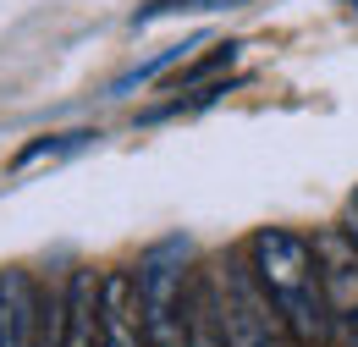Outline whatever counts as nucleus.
Segmentation results:
<instances>
[{"label":"nucleus","mask_w":358,"mask_h":347,"mask_svg":"<svg viewBox=\"0 0 358 347\" xmlns=\"http://www.w3.org/2000/svg\"><path fill=\"white\" fill-rule=\"evenodd\" d=\"M248 264L259 276V287L270 292V304L281 309L287 331L298 347H325L336 342V314L325 298V281H320V260H314V243L287 232V226H265L248 237Z\"/></svg>","instance_id":"f257e3e1"},{"label":"nucleus","mask_w":358,"mask_h":347,"mask_svg":"<svg viewBox=\"0 0 358 347\" xmlns=\"http://www.w3.org/2000/svg\"><path fill=\"white\" fill-rule=\"evenodd\" d=\"M193 248L187 237H166L143 248L138 281V314H143V347H187V292H193Z\"/></svg>","instance_id":"f03ea898"},{"label":"nucleus","mask_w":358,"mask_h":347,"mask_svg":"<svg viewBox=\"0 0 358 347\" xmlns=\"http://www.w3.org/2000/svg\"><path fill=\"white\" fill-rule=\"evenodd\" d=\"M215 292H221V325H226V347H298L281 309L270 304V292L259 287L248 254L215 264Z\"/></svg>","instance_id":"7ed1b4c3"},{"label":"nucleus","mask_w":358,"mask_h":347,"mask_svg":"<svg viewBox=\"0 0 358 347\" xmlns=\"http://www.w3.org/2000/svg\"><path fill=\"white\" fill-rule=\"evenodd\" d=\"M99 347H143L133 270H105L99 276Z\"/></svg>","instance_id":"20e7f679"},{"label":"nucleus","mask_w":358,"mask_h":347,"mask_svg":"<svg viewBox=\"0 0 358 347\" xmlns=\"http://www.w3.org/2000/svg\"><path fill=\"white\" fill-rule=\"evenodd\" d=\"M314 260H320V281H325V298H331V314H353L358 309V243L331 226L314 237Z\"/></svg>","instance_id":"39448f33"},{"label":"nucleus","mask_w":358,"mask_h":347,"mask_svg":"<svg viewBox=\"0 0 358 347\" xmlns=\"http://www.w3.org/2000/svg\"><path fill=\"white\" fill-rule=\"evenodd\" d=\"M39 309H45V292L34 287V276L28 270H6L0 276V347H34Z\"/></svg>","instance_id":"423d86ee"},{"label":"nucleus","mask_w":358,"mask_h":347,"mask_svg":"<svg viewBox=\"0 0 358 347\" xmlns=\"http://www.w3.org/2000/svg\"><path fill=\"white\" fill-rule=\"evenodd\" d=\"M61 292H66L61 347H99V281H94V270H72Z\"/></svg>","instance_id":"0eeeda50"},{"label":"nucleus","mask_w":358,"mask_h":347,"mask_svg":"<svg viewBox=\"0 0 358 347\" xmlns=\"http://www.w3.org/2000/svg\"><path fill=\"white\" fill-rule=\"evenodd\" d=\"M187 347H226L215 270H193V292H187Z\"/></svg>","instance_id":"6e6552de"},{"label":"nucleus","mask_w":358,"mask_h":347,"mask_svg":"<svg viewBox=\"0 0 358 347\" xmlns=\"http://www.w3.org/2000/svg\"><path fill=\"white\" fill-rule=\"evenodd\" d=\"M99 132L78 127V132H45V138H34V143H22L17 155H11V171H28V166H39V160H55V155H72V149H83L94 143Z\"/></svg>","instance_id":"1a4fd4ad"},{"label":"nucleus","mask_w":358,"mask_h":347,"mask_svg":"<svg viewBox=\"0 0 358 347\" xmlns=\"http://www.w3.org/2000/svg\"><path fill=\"white\" fill-rule=\"evenodd\" d=\"M187 50H193V44H171V50H160L155 61H143V66H133L127 78H116V83H110V94H127V88H133V83H149L155 72H166V66H177V61H182V55H187Z\"/></svg>","instance_id":"9d476101"},{"label":"nucleus","mask_w":358,"mask_h":347,"mask_svg":"<svg viewBox=\"0 0 358 347\" xmlns=\"http://www.w3.org/2000/svg\"><path fill=\"white\" fill-rule=\"evenodd\" d=\"M61 309H66V292H45V309H39V337H34V347H61Z\"/></svg>","instance_id":"9b49d317"},{"label":"nucleus","mask_w":358,"mask_h":347,"mask_svg":"<svg viewBox=\"0 0 358 347\" xmlns=\"http://www.w3.org/2000/svg\"><path fill=\"white\" fill-rule=\"evenodd\" d=\"M221 6H237V0H149L133 22H155V17H171V11H221Z\"/></svg>","instance_id":"f8f14e48"},{"label":"nucleus","mask_w":358,"mask_h":347,"mask_svg":"<svg viewBox=\"0 0 358 347\" xmlns=\"http://www.w3.org/2000/svg\"><path fill=\"white\" fill-rule=\"evenodd\" d=\"M336 342H342V347H358V309L336 320Z\"/></svg>","instance_id":"ddd939ff"},{"label":"nucleus","mask_w":358,"mask_h":347,"mask_svg":"<svg viewBox=\"0 0 358 347\" xmlns=\"http://www.w3.org/2000/svg\"><path fill=\"white\" fill-rule=\"evenodd\" d=\"M342 232H348V237L358 243V193L348 199V210H342Z\"/></svg>","instance_id":"4468645a"}]
</instances>
